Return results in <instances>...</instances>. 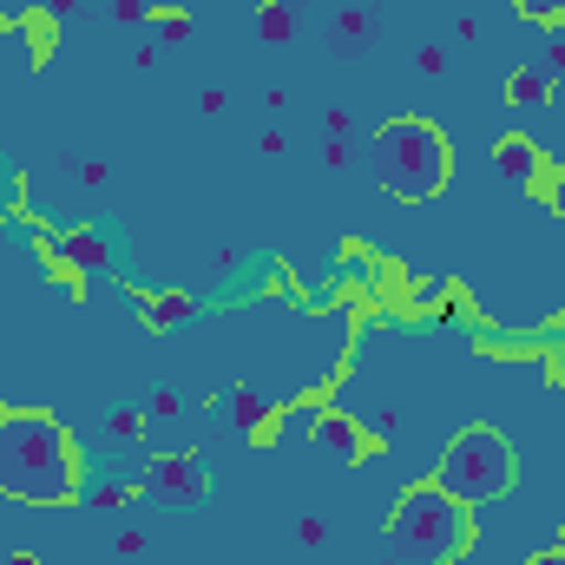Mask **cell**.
<instances>
[{
  "label": "cell",
  "instance_id": "6da1fadb",
  "mask_svg": "<svg viewBox=\"0 0 565 565\" xmlns=\"http://www.w3.org/2000/svg\"><path fill=\"white\" fill-rule=\"evenodd\" d=\"M0 493L26 507H66L79 493V454L53 415H0Z\"/></svg>",
  "mask_w": 565,
  "mask_h": 565
},
{
  "label": "cell",
  "instance_id": "7a4b0ae2",
  "mask_svg": "<svg viewBox=\"0 0 565 565\" xmlns=\"http://www.w3.org/2000/svg\"><path fill=\"white\" fill-rule=\"evenodd\" d=\"M369 171H375V184H382L388 198L422 204V198H440V191H447L454 151H447V139H440L427 119H388V126L375 132V145H369Z\"/></svg>",
  "mask_w": 565,
  "mask_h": 565
},
{
  "label": "cell",
  "instance_id": "3957f363",
  "mask_svg": "<svg viewBox=\"0 0 565 565\" xmlns=\"http://www.w3.org/2000/svg\"><path fill=\"white\" fill-rule=\"evenodd\" d=\"M473 546V520H467V500H454L440 480L415 487L402 500V513L388 520V553L415 565H447Z\"/></svg>",
  "mask_w": 565,
  "mask_h": 565
},
{
  "label": "cell",
  "instance_id": "277c9868",
  "mask_svg": "<svg viewBox=\"0 0 565 565\" xmlns=\"http://www.w3.org/2000/svg\"><path fill=\"white\" fill-rule=\"evenodd\" d=\"M513 473H520V460H513V440H507L500 427H467V434L447 447V460H440V487H447L454 500H467V507L507 500V493H513Z\"/></svg>",
  "mask_w": 565,
  "mask_h": 565
},
{
  "label": "cell",
  "instance_id": "5b68a950",
  "mask_svg": "<svg viewBox=\"0 0 565 565\" xmlns=\"http://www.w3.org/2000/svg\"><path fill=\"white\" fill-rule=\"evenodd\" d=\"M493 171L513 178L520 191H546V178H553V171H546V151L533 139H500L493 145Z\"/></svg>",
  "mask_w": 565,
  "mask_h": 565
},
{
  "label": "cell",
  "instance_id": "8992f818",
  "mask_svg": "<svg viewBox=\"0 0 565 565\" xmlns=\"http://www.w3.org/2000/svg\"><path fill=\"white\" fill-rule=\"evenodd\" d=\"M151 487H158L164 500H178V507H198V500H204V460H198V454H164V460L151 467Z\"/></svg>",
  "mask_w": 565,
  "mask_h": 565
},
{
  "label": "cell",
  "instance_id": "52a82bcc",
  "mask_svg": "<svg viewBox=\"0 0 565 565\" xmlns=\"http://www.w3.org/2000/svg\"><path fill=\"white\" fill-rule=\"evenodd\" d=\"M316 440H322V454L342 460V467L362 460V427L349 422V415H329V408H322V415H316Z\"/></svg>",
  "mask_w": 565,
  "mask_h": 565
},
{
  "label": "cell",
  "instance_id": "ba28073f",
  "mask_svg": "<svg viewBox=\"0 0 565 565\" xmlns=\"http://www.w3.org/2000/svg\"><path fill=\"white\" fill-rule=\"evenodd\" d=\"M546 99H553V79H546L540 66H520V73L507 79V106H513V113H533V106H546Z\"/></svg>",
  "mask_w": 565,
  "mask_h": 565
},
{
  "label": "cell",
  "instance_id": "9c48e42d",
  "mask_svg": "<svg viewBox=\"0 0 565 565\" xmlns=\"http://www.w3.org/2000/svg\"><path fill=\"white\" fill-rule=\"evenodd\" d=\"M60 257L79 264V270H106V250H99V237H86V231H73V237L60 244Z\"/></svg>",
  "mask_w": 565,
  "mask_h": 565
},
{
  "label": "cell",
  "instance_id": "30bf717a",
  "mask_svg": "<svg viewBox=\"0 0 565 565\" xmlns=\"http://www.w3.org/2000/svg\"><path fill=\"white\" fill-rule=\"evenodd\" d=\"M257 33H264V40H289V33H296V0H264Z\"/></svg>",
  "mask_w": 565,
  "mask_h": 565
},
{
  "label": "cell",
  "instance_id": "8fae6325",
  "mask_svg": "<svg viewBox=\"0 0 565 565\" xmlns=\"http://www.w3.org/2000/svg\"><path fill=\"white\" fill-rule=\"evenodd\" d=\"M329 40H335L342 53H355V46H369V13H342V20L329 26Z\"/></svg>",
  "mask_w": 565,
  "mask_h": 565
},
{
  "label": "cell",
  "instance_id": "7c38bea8",
  "mask_svg": "<svg viewBox=\"0 0 565 565\" xmlns=\"http://www.w3.org/2000/svg\"><path fill=\"white\" fill-rule=\"evenodd\" d=\"M520 13L533 26H565V0H520Z\"/></svg>",
  "mask_w": 565,
  "mask_h": 565
},
{
  "label": "cell",
  "instance_id": "4fadbf2b",
  "mask_svg": "<svg viewBox=\"0 0 565 565\" xmlns=\"http://www.w3.org/2000/svg\"><path fill=\"white\" fill-rule=\"evenodd\" d=\"M145 309H151V322H184L191 316V296H151Z\"/></svg>",
  "mask_w": 565,
  "mask_h": 565
},
{
  "label": "cell",
  "instance_id": "5bb4252c",
  "mask_svg": "<svg viewBox=\"0 0 565 565\" xmlns=\"http://www.w3.org/2000/svg\"><path fill=\"white\" fill-rule=\"evenodd\" d=\"M316 415H322V408H296V415H282V422H277V440H296V434H316Z\"/></svg>",
  "mask_w": 565,
  "mask_h": 565
},
{
  "label": "cell",
  "instance_id": "9a60e30c",
  "mask_svg": "<svg viewBox=\"0 0 565 565\" xmlns=\"http://www.w3.org/2000/svg\"><path fill=\"white\" fill-rule=\"evenodd\" d=\"M158 33H164V40H171V46H178V40H184V33H191V13H158Z\"/></svg>",
  "mask_w": 565,
  "mask_h": 565
},
{
  "label": "cell",
  "instance_id": "2e32d148",
  "mask_svg": "<svg viewBox=\"0 0 565 565\" xmlns=\"http://www.w3.org/2000/svg\"><path fill=\"white\" fill-rule=\"evenodd\" d=\"M113 434H119V440H139L145 422H139V415H113Z\"/></svg>",
  "mask_w": 565,
  "mask_h": 565
},
{
  "label": "cell",
  "instance_id": "e0dca14e",
  "mask_svg": "<svg viewBox=\"0 0 565 565\" xmlns=\"http://www.w3.org/2000/svg\"><path fill=\"white\" fill-rule=\"evenodd\" d=\"M7 204H20V178H7V164H0V211Z\"/></svg>",
  "mask_w": 565,
  "mask_h": 565
},
{
  "label": "cell",
  "instance_id": "ac0fdd59",
  "mask_svg": "<svg viewBox=\"0 0 565 565\" xmlns=\"http://www.w3.org/2000/svg\"><path fill=\"white\" fill-rule=\"evenodd\" d=\"M20 13H33V0H0V20H20Z\"/></svg>",
  "mask_w": 565,
  "mask_h": 565
},
{
  "label": "cell",
  "instance_id": "d6986e66",
  "mask_svg": "<svg viewBox=\"0 0 565 565\" xmlns=\"http://www.w3.org/2000/svg\"><path fill=\"white\" fill-rule=\"evenodd\" d=\"M553 211H559V217H565V164H559V171H553Z\"/></svg>",
  "mask_w": 565,
  "mask_h": 565
},
{
  "label": "cell",
  "instance_id": "ffe728a7",
  "mask_svg": "<svg viewBox=\"0 0 565 565\" xmlns=\"http://www.w3.org/2000/svg\"><path fill=\"white\" fill-rule=\"evenodd\" d=\"M145 7H151V0H119V20H139Z\"/></svg>",
  "mask_w": 565,
  "mask_h": 565
},
{
  "label": "cell",
  "instance_id": "44dd1931",
  "mask_svg": "<svg viewBox=\"0 0 565 565\" xmlns=\"http://www.w3.org/2000/svg\"><path fill=\"white\" fill-rule=\"evenodd\" d=\"M7 565H40V559H33V553H13V559H7Z\"/></svg>",
  "mask_w": 565,
  "mask_h": 565
},
{
  "label": "cell",
  "instance_id": "7402d4cb",
  "mask_svg": "<svg viewBox=\"0 0 565 565\" xmlns=\"http://www.w3.org/2000/svg\"><path fill=\"white\" fill-rule=\"evenodd\" d=\"M533 565H565V559H553V553H540V559H533Z\"/></svg>",
  "mask_w": 565,
  "mask_h": 565
}]
</instances>
